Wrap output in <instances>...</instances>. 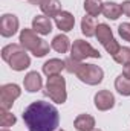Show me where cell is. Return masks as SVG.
Instances as JSON below:
<instances>
[{"instance_id":"obj_1","label":"cell","mask_w":130,"mask_h":131,"mask_svg":"<svg viewBox=\"0 0 130 131\" xmlns=\"http://www.w3.org/2000/svg\"><path fill=\"white\" fill-rule=\"evenodd\" d=\"M23 121L29 131H55L60 124V114L49 102L35 101L25 108Z\"/></svg>"},{"instance_id":"obj_2","label":"cell","mask_w":130,"mask_h":131,"mask_svg":"<svg viewBox=\"0 0 130 131\" xmlns=\"http://www.w3.org/2000/svg\"><path fill=\"white\" fill-rule=\"evenodd\" d=\"M2 58L11 66L12 70H25L31 64V58L28 57L26 50L20 44H8L2 49Z\"/></svg>"},{"instance_id":"obj_3","label":"cell","mask_w":130,"mask_h":131,"mask_svg":"<svg viewBox=\"0 0 130 131\" xmlns=\"http://www.w3.org/2000/svg\"><path fill=\"white\" fill-rule=\"evenodd\" d=\"M20 43L25 49L31 50L35 57H44L49 52V44L41 40L40 37H37V34L34 29H23L20 32Z\"/></svg>"},{"instance_id":"obj_4","label":"cell","mask_w":130,"mask_h":131,"mask_svg":"<svg viewBox=\"0 0 130 131\" xmlns=\"http://www.w3.org/2000/svg\"><path fill=\"white\" fill-rule=\"evenodd\" d=\"M46 95L57 104H63L66 102V81L63 76L60 75H54L48 78L46 82Z\"/></svg>"},{"instance_id":"obj_5","label":"cell","mask_w":130,"mask_h":131,"mask_svg":"<svg viewBox=\"0 0 130 131\" xmlns=\"http://www.w3.org/2000/svg\"><path fill=\"white\" fill-rule=\"evenodd\" d=\"M75 75L86 84L89 85H97L103 81V76H104V72L101 67H98L95 64H83L80 63Z\"/></svg>"},{"instance_id":"obj_6","label":"cell","mask_w":130,"mask_h":131,"mask_svg":"<svg viewBox=\"0 0 130 131\" xmlns=\"http://www.w3.org/2000/svg\"><path fill=\"white\" fill-rule=\"evenodd\" d=\"M97 38L98 41L106 47V50L110 53V55H115L118 50H119V44H118V41L113 38V34H112V29L107 26V25H104V23H99L97 26Z\"/></svg>"},{"instance_id":"obj_7","label":"cell","mask_w":130,"mask_h":131,"mask_svg":"<svg viewBox=\"0 0 130 131\" xmlns=\"http://www.w3.org/2000/svg\"><path fill=\"white\" fill-rule=\"evenodd\" d=\"M99 57H101V53L97 49H94L89 43H86L83 40L73 41L72 49H70V58H73L77 61H81L84 58H99Z\"/></svg>"},{"instance_id":"obj_8","label":"cell","mask_w":130,"mask_h":131,"mask_svg":"<svg viewBox=\"0 0 130 131\" xmlns=\"http://www.w3.org/2000/svg\"><path fill=\"white\" fill-rule=\"evenodd\" d=\"M20 96V87L15 84H6L0 89V108L9 110L14 104V101Z\"/></svg>"},{"instance_id":"obj_9","label":"cell","mask_w":130,"mask_h":131,"mask_svg":"<svg viewBox=\"0 0 130 131\" xmlns=\"http://www.w3.org/2000/svg\"><path fill=\"white\" fill-rule=\"evenodd\" d=\"M18 29V18L12 14H5L2 15L0 20V34L3 37H12Z\"/></svg>"},{"instance_id":"obj_10","label":"cell","mask_w":130,"mask_h":131,"mask_svg":"<svg viewBox=\"0 0 130 131\" xmlns=\"http://www.w3.org/2000/svg\"><path fill=\"white\" fill-rule=\"evenodd\" d=\"M115 105V98L109 90H101L95 95V107L101 111L110 110Z\"/></svg>"},{"instance_id":"obj_11","label":"cell","mask_w":130,"mask_h":131,"mask_svg":"<svg viewBox=\"0 0 130 131\" xmlns=\"http://www.w3.org/2000/svg\"><path fill=\"white\" fill-rule=\"evenodd\" d=\"M54 20H55V25H57V28L60 29V31H70L72 28H73V25H75V18H73V15L70 14V12H67V11H61L60 14H57L55 17H54Z\"/></svg>"},{"instance_id":"obj_12","label":"cell","mask_w":130,"mask_h":131,"mask_svg":"<svg viewBox=\"0 0 130 131\" xmlns=\"http://www.w3.org/2000/svg\"><path fill=\"white\" fill-rule=\"evenodd\" d=\"M32 29L37 34H41V35H48V34L52 31V23L48 17L44 15H37L32 20Z\"/></svg>"},{"instance_id":"obj_13","label":"cell","mask_w":130,"mask_h":131,"mask_svg":"<svg viewBox=\"0 0 130 131\" xmlns=\"http://www.w3.org/2000/svg\"><path fill=\"white\" fill-rule=\"evenodd\" d=\"M23 84H25V89L28 90V92H38V90H41V85H43V81H41V76L37 73V72H29L26 76H25V81H23Z\"/></svg>"},{"instance_id":"obj_14","label":"cell","mask_w":130,"mask_h":131,"mask_svg":"<svg viewBox=\"0 0 130 131\" xmlns=\"http://www.w3.org/2000/svg\"><path fill=\"white\" fill-rule=\"evenodd\" d=\"M63 69H66V63L61 61V60H57V58L46 61L44 66H43V72H44V75H48V76L60 75V72H61Z\"/></svg>"},{"instance_id":"obj_15","label":"cell","mask_w":130,"mask_h":131,"mask_svg":"<svg viewBox=\"0 0 130 131\" xmlns=\"http://www.w3.org/2000/svg\"><path fill=\"white\" fill-rule=\"evenodd\" d=\"M73 125L78 131H92L95 128V119L90 114H80L75 119Z\"/></svg>"},{"instance_id":"obj_16","label":"cell","mask_w":130,"mask_h":131,"mask_svg":"<svg viewBox=\"0 0 130 131\" xmlns=\"http://www.w3.org/2000/svg\"><path fill=\"white\" fill-rule=\"evenodd\" d=\"M103 14H104V17H107L110 20H116L123 14V8L115 2H106V3H103Z\"/></svg>"},{"instance_id":"obj_17","label":"cell","mask_w":130,"mask_h":131,"mask_svg":"<svg viewBox=\"0 0 130 131\" xmlns=\"http://www.w3.org/2000/svg\"><path fill=\"white\" fill-rule=\"evenodd\" d=\"M40 8L46 17H55L57 14L61 12V5L58 0H44L40 5Z\"/></svg>"},{"instance_id":"obj_18","label":"cell","mask_w":130,"mask_h":131,"mask_svg":"<svg viewBox=\"0 0 130 131\" xmlns=\"http://www.w3.org/2000/svg\"><path fill=\"white\" fill-rule=\"evenodd\" d=\"M69 46H70V41L66 35H57L52 40V49L57 50L58 53H66L69 50Z\"/></svg>"},{"instance_id":"obj_19","label":"cell","mask_w":130,"mask_h":131,"mask_svg":"<svg viewBox=\"0 0 130 131\" xmlns=\"http://www.w3.org/2000/svg\"><path fill=\"white\" fill-rule=\"evenodd\" d=\"M81 31L86 37H94L97 34V23L94 20V17L87 15V17H83L81 20Z\"/></svg>"},{"instance_id":"obj_20","label":"cell","mask_w":130,"mask_h":131,"mask_svg":"<svg viewBox=\"0 0 130 131\" xmlns=\"http://www.w3.org/2000/svg\"><path fill=\"white\" fill-rule=\"evenodd\" d=\"M84 9L90 17H98L103 12V3H99V0H86Z\"/></svg>"},{"instance_id":"obj_21","label":"cell","mask_w":130,"mask_h":131,"mask_svg":"<svg viewBox=\"0 0 130 131\" xmlns=\"http://www.w3.org/2000/svg\"><path fill=\"white\" fill-rule=\"evenodd\" d=\"M115 89L118 90V93L124 96H130V79H127L124 75H119L115 79Z\"/></svg>"},{"instance_id":"obj_22","label":"cell","mask_w":130,"mask_h":131,"mask_svg":"<svg viewBox=\"0 0 130 131\" xmlns=\"http://www.w3.org/2000/svg\"><path fill=\"white\" fill-rule=\"evenodd\" d=\"M113 58L118 64L126 66L127 63H130V47H119V50L113 55Z\"/></svg>"},{"instance_id":"obj_23","label":"cell","mask_w":130,"mask_h":131,"mask_svg":"<svg viewBox=\"0 0 130 131\" xmlns=\"http://www.w3.org/2000/svg\"><path fill=\"white\" fill-rule=\"evenodd\" d=\"M14 124H15V116L8 113V110H2L0 111V125L3 128H6V127H12Z\"/></svg>"},{"instance_id":"obj_24","label":"cell","mask_w":130,"mask_h":131,"mask_svg":"<svg viewBox=\"0 0 130 131\" xmlns=\"http://www.w3.org/2000/svg\"><path fill=\"white\" fill-rule=\"evenodd\" d=\"M118 32L123 37V40L130 41V23H121L118 28Z\"/></svg>"},{"instance_id":"obj_25","label":"cell","mask_w":130,"mask_h":131,"mask_svg":"<svg viewBox=\"0 0 130 131\" xmlns=\"http://www.w3.org/2000/svg\"><path fill=\"white\" fill-rule=\"evenodd\" d=\"M64 63H66V70H67L69 73H75L77 69H78V66H80V61H77V60H73V58H67Z\"/></svg>"},{"instance_id":"obj_26","label":"cell","mask_w":130,"mask_h":131,"mask_svg":"<svg viewBox=\"0 0 130 131\" xmlns=\"http://www.w3.org/2000/svg\"><path fill=\"white\" fill-rule=\"evenodd\" d=\"M121 8H123V14H126V15H127V17L130 18V0L124 2Z\"/></svg>"},{"instance_id":"obj_27","label":"cell","mask_w":130,"mask_h":131,"mask_svg":"<svg viewBox=\"0 0 130 131\" xmlns=\"http://www.w3.org/2000/svg\"><path fill=\"white\" fill-rule=\"evenodd\" d=\"M123 75H124L127 79H130V63H127V64L124 66V69H123Z\"/></svg>"},{"instance_id":"obj_28","label":"cell","mask_w":130,"mask_h":131,"mask_svg":"<svg viewBox=\"0 0 130 131\" xmlns=\"http://www.w3.org/2000/svg\"><path fill=\"white\" fill-rule=\"evenodd\" d=\"M44 0H29V3H32V5H41Z\"/></svg>"},{"instance_id":"obj_29","label":"cell","mask_w":130,"mask_h":131,"mask_svg":"<svg viewBox=\"0 0 130 131\" xmlns=\"http://www.w3.org/2000/svg\"><path fill=\"white\" fill-rule=\"evenodd\" d=\"M0 131H8V130H6V128H2V130H0Z\"/></svg>"},{"instance_id":"obj_30","label":"cell","mask_w":130,"mask_h":131,"mask_svg":"<svg viewBox=\"0 0 130 131\" xmlns=\"http://www.w3.org/2000/svg\"><path fill=\"white\" fill-rule=\"evenodd\" d=\"M92 131H101V130H95V128H94V130H92Z\"/></svg>"},{"instance_id":"obj_31","label":"cell","mask_w":130,"mask_h":131,"mask_svg":"<svg viewBox=\"0 0 130 131\" xmlns=\"http://www.w3.org/2000/svg\"><path fill=\"white\" fill-rule=\"evenodd\" d=\"M61 131H63V130H61Z\"/></svg>"}]
</instances>
